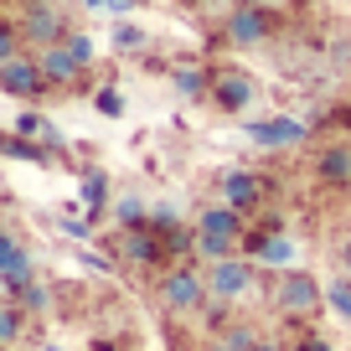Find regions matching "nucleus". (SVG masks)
I'll return each instance as SVG.
<instances>
[{
	"instance_id": "a211bd4d",
	"label": "nucleus",
	"mask_w": 351,
	"mask_h": 351,
	"mask_svg": "<svg viewBox=\"0 0 351 351\" xmlns=\"http://www.w3.org/2000/svg\"><path fill=\"white\" fill-rule=\"evenodd\" d=\"M171 88L186 104H202V99H207V88H212V67L207 62H176L171 67Z\"/></svg>"
},
{
	"instance_id": "4be33fe9",
	"label": "nucleus",
	"mask_w": 351,
	"mask_h": 351,
	"mask_svg": "<svg viewBox=\"0 0 351 351\" xmlns=\"http://www.w3.org/2000/svg\"><path fill=\"white\" fill-rule=\"evenodd\" d=\"M109 42H114V52H119V57H140L145 47H150V32H145L140 21H130V16H124V21H114V36H109Z\"/></svg>"
},
{
	"instance_id": "6e6552de",
	"label": "nucleus",
	"mask_w": 351,
	"mask_h": 351,
	"mask_svg": "<svg viewBox=\"0 0 351 351\" xmlns=\"http://www.w3.org/2000/svg\"><path fill=\"white\" fill-rule=\"evenodd\" d=\"M243 258H253L263 269V274H279V269H295L300 263V243L285 232H269L258 228V222H248V232H243Z\"/></svg>"
},
{
	"instance_id": "473e14b6",
	"label": "nucleus",
	"mask_w": 351,
	"mask_h": 351,
	"mask_svg": "<svg viewBox=\"0 0 351 351\" xmlns=\"http://www.w3.org/2000/svg\"><path fill=\"white\" fill-rule=\"evenodd\" d=\"M104 11H109L114 21H124V16H130V11H140V0H109V5H104Z\"/></svg>"
},
{
	"instance_id": "58836bf2",
	"label": "nucleus",
	"mask_w": 351,
	"mask_h": 351,
	"mask_svg": "<svg viewBox=\"0 0 351 351\" xmlns=\"http://www.w3.org/2000/svg\"><path fill=\"white\" fill-rule=\"evenodd\" d=\"M42 351H62V346H42Z\"/></svg>"
},
{
	"instance_id": "1a4fd4ad",
	"label": "nucleus",
	"mask_w": 351,
	"mask_h": 351,
	"mask_svg": "<svg viewBox=\"0 0 351 351\" xmlns=\"http://www.w3.org/2000/svg\"><path fill=\"white\" fill-rule=\"evenodd\" d=\"M21 36H26V47H57L67 32H73V21H67V11L57 5V0H26L21 5Z\"/></svg>"
},
{
	"instance_id": "aec40b11",
	"label": "nucleus",
	"mask_w": 351,
	"mask_h": 351,
	"mask_svg": "<svg viewBox=\"0 0 351 351\" xmlns=\"http://www.w3.org/2000/svg\"><path fill=\"white\" fill-rule=\"evenodd\" d=\"M16 134H26V140H36V145H47V150H62V134H57V124L47 119V114H36V109H21L16 114Z\"/></svg>"
},
{
	"instance_id": "e433bc0d",
	"label": "nucleus",
	"mask_w": 351,
	"mask_h": 351,
	"mask_svg": "<svg viewBox=\"0 0 351 351\" xmlns=\"http://www.w3.org/2000/svg\"><path fill=\"white\" fill-rule=\"evenodd\" d=\"M238 5H269V11H279V0H238Z\"/></svg>"
},
{
	"instance_id": "9b49d317",
	"label": "nucleus",
	"mask_w": 351,
	"mask_h": 351,
	"mask_svg": "<svg viewBox=\"0 0 351 351\" xmlns=\"http://www.w3.org/2000/svg\"><path fill=\"white\" fill-rule=\"evenodd\" d=\"M0 93L5 99H21V104H42L52 88H47L42 67H36V52H21L11 62H0Z\"/></svg>"
},
{
	"instance_id": "b1692460",
	"label": "nucleus",
	"mask_w": 351,
	"mask_h": 351,
	"mask_svg": "<svg viewBox=\"0 0 351 351\" xmlns=\"http://www.w3.org/2000/svg\"><path fill=\"white\" fill-rule=\"evenodd\" d=\"M0 155H11V160H32V165H52V150L26 134H0Z\"/></svg>"
},
{
	"instance_id": "5701e85b",
	"label": "nucleus",
	"mask_w": 351,
	"mask_h": 351,
	"mask_svg": "<svg viewBox=\"0 0 351 351\" xmlns=\"http://www.w3.org/2000/svg\"><path fill=\"white\" fill-rule=\"evenodd\" d=\"M32 279H36V253L26 248L21 258H16L11 269L0 274V295H5V300H16V295H21V289H26V285H32Z\"/></svg>"
},
{
	"instance_id": "ddd939ff",
	"label": "nucleus",
	"mask_w": 351,
	"mask_h": 351,
	"mask_svg": "<svg viewBox=\"0 0 351 351\" xmlns=\"http://www.w3.org/2000/svg\"><path fill=\"white\" fill-rule=\"evenodd\" d=\"M315 181L326 191H351V140H330L315 150Z\"/></svg>"
},
{
	"instance_id": "a878e982",
	"label": "nucleus",
	"mask_w": 351,
	"mask_h": 351,
	"mask_svg": "<svg viewBox=\"0 0 351 351\" xmlns=\"http://www.w3.org/2000/svg\"><path fill=\"white\" fill-rule=\"evenodd\" d=\"M289 351H336V341H330L326 330H315V326H300L295 336H289Z\"/></svg>"
},
{
	"instance_id": "393cba45",
	"label": "nucleus",
	"mask_w": 351,
	"mask_h": 351,
	"mask_svg": "<svg viewBox=\"0 0 351 351\" xmlns=\"http://www.w3.org/2000/svg\"><path fill=\"white\" fill-rule=\"evenodd\" d=\"M326 310L351 326V279H346V274H336V279L326 285Z\"/></svg>"
},
{
	"instance_id": "2eb2a0df",
	"label": "nucleus",
	"mask_w": 351,
	"mask_h": 351,
	"mask_svg": "<svg viewBox=\"0 0 351 351\" xmlns=\"http://www.w3.org/2000/svg\"><path fill=\"white\" fill-rule=\"evenodd\" d=\"M258 341H263V326L238 310V315H228V320L207 336V351H253Z\"/></svg>"
},
{
	"instance_id": "423d86ee",
	"label": "nucleus",
	"mask_w": 351,
	"mask_h": 351,
	"mask_svg": "<svg viewBox=\"0 0 351 351\" xmlns=\"http://www.w3.org/2000/svg\"><path fill=\"white\" fill-rule=\"evenodd\" d=\"M274 36H279V11H269V5H232L222 16V42L238 52H258Z\"/></svg>"
},
{
	"instance_id": "dca6fc26",
	"label": "nucleus",
	"mask_w": 351,
	"mask_h": 351,
	"mask_svg": "<svg viewBox=\"0 0 351 351\" xmlns=\"http://www.w3.org/2000/svg\"><path fill=\"white\" fill-rule=\"evenodd\" d=\"M42 330V320H32L16 300H5L0 295V346H11V351H21V346H32V336Z\"/></svg>"
},
{
	"instance_id": "f8f14e48",
	"label": "nucleus",
	"mask_w": 351,
	"mask_h": 351,
	"mask_svg": "<svg viewBox=\"0 0 351 351\" xmlns=\"http://www.w3.org/2000/svg\"><path fill=\"white\" fill-rule=\"evenodd\" d=\"M36 67H42V77H47L52 93H77V88L88 83V67L77 62L62 42H57V47H36Z\"/></svg>"
},
{
	"instance_id": "7ed1b4c3",
	"label": "nucleus",
	"mask_w": 351,
	"mask_h": 351,
	"mask_svg": "<svg viewBox=\"0 0 351 351\" xmlns=\"http://www.w3.org/2000/svg\"><path fill=\"white\" fill-rule=\"evenodd\" d=\"M263 289H269V274H263L253 258H243V253L207 263V295L217 300V305H228V310H243L253 295H263Z\"/></svg>"
},
{
	"instance_id": "cd10ccee",
	"label": "nucleus",
	"mask_w": 351,
	"mask_h": 351,
	"mask_svg": "<svg viewBox=\"0 0 351 351\" xmlns=\"http://www.w3.org/2000/svg\"><path fill=\"white\" fill-rule=\"evenodd\" d=\"M26 253V243H21V232L11 228V222H0V274H5V269H11L16 258H21Z\"/></svg>"
},
{
	"instance_id": "4468645a",
	"label": "nucleus",
	"mask_w": 351,
	"mask_h": 351,
	"mask_svg": "<svg viewBox=\"0 0 351 351\" xmlns=\"http://www.w3.org/2000/svg\"><path fill=\"white\" fill-rule=\"evenodd\" d=\"M191 222H197V232L222 238V243H238V248H243V232H248V217H243L238 207H228V202H207Z\"/></svg>"
},
{
	"instance_id": "412c9836",
	"label": "nucleus",
	"mask_w": 351,
	"mask_h": 351,
	"mask_svg": "<svg viewBox=\"0 0 351 351\" xmlns=\"http://www.w3.org/2000/svg\"><path fill=\"white\" fill-rule=\"evenodd\" d=\"M109 217H114V228H145L150 202L134 197V191H119V197H114V207H109Z\"/></svg>"
},
{
	"instance_id": "20e7f679",
	"label": "nucleus",
	"mask_w": 351,
	"mask_h": 351,
	"mask_svg": "<svg viewBox=\"0 0 351 351\" xmlns=\"http://www.w3.org/2000/svg\"><path fill=\"white\" fill-rule=\"evenodd\" d=\"M109 258L119 263V269H130V274H160L165 263V243H160V232H150V228H114V238H109Z\"/></svg>"
},
{
	"instance_id": "c756f323",
	"label": "nucleus",
	"mask_w": 351,
	"mask_h": 351,
	"mask_svg": "<svg viewBox=\"0 0 351 351\" xmlns=\"http://www.w3.org/2000/svg\"><path fill=\"white\" fill-rule=\"evenodd\" d=\"M62 47H67V52H73V57H77V62H83V67H93V57H99V47H93V36H88V32H77V26H73V32L62 36Z\"/></svg>"
},
{
	"instance_id": "c85d7f7f",
	"label": "nucleus",
	"mask_w": 351,
	"mask_h": 351,
	"mask_svg": "<svg viewBox=\"0 0 351 351\" xmlns=\"http://www.w3.org/2000/svg\"><path fill=\"white\" fill-rule=\"evenodd\" d=\"M21 52H26V36H21V26L0 16V62H11V57H21Z\"/></svg>"
},
{
	"instance_id": "6ab92c4d",
	"label": "nucleus",
	"mask_w": 351,
	"mask_h": 351,
	"mask_svg": "<svg viewBox=\"0 0 351 351\" xmlns=\"http://www.w3.org/2000/svg\"><path fill=\"white\" fill-rule=\"evenodd\" d=\"M16 305H21L32 320H47V315L57 310V285H52V279H42V274H36L32 285H26L21 295H16Z\"/></svg>"
},
{
	"instance_id": "39448f33",
	"label": "nucleus",
	"mask_w": 351,
	"mask_h": 351,
	"mask_svg": "<svg viewBox=\"0 0 351 351\" xmlns=\"http://www.w3.org/2000/svg\"><path fill=\"white\" fill-rule=\"evenodd\" d=\"M258 99V77L238 62H212V88H207V104L228 119H243Z\"/></svg>"
},
{
	"instance_id": "2f4dec72",
	"label": "nucleus",
	"mask_w": 351,
	"mask_h": 351,
	"mask_svg": "<svg viewBox=\"0 0 351 351\" xmlns=\"http://www.w3.org/2000/svg\"><path fill=\"white\" fill-rule=\"evenodd\" d=\"M57 228H62L67 238H77V243H83V238H93V228H99V222H93V217H62Z\"/></svg>"
},
{
	"instance_id": "ea45409f",
	"label": "nucleus",
	"mask_w": 351,
	"mask_h": 351,
	"mask_svg": "<svg viewBox=\"0 0 351 351\" xmlns=\"http://www.w3.org/2000/svg\"><path fill=\"white\" fill-rule=\"evenodd\" d=\"M0 351H11V346H0Z\"/></svg>"
},
{
	"instance_id": "c9c22d12",
	"label": "nucleus",
	"mask_w": 351,
	"mask_h": 351,
	"mask_svg": "<svg viewBox=\"0 0 351 351\" xmlns=\"http://www.w3.org/2000/svg\"><path fill=\"white\" fill-rule=\"evenodd\" d=\"M181 5H186V11H217L222 0H181Z\"/></svg>"
},
{
	"instance_id": "f03ea898",
	"label": "nucleus",
	"mask_w": 351,
	"mask_h": 351,
	"mask_svg": "<svg viewBox=\"0 0 351 351\" xmlns=\"http://www.w3.org/2000/svg\"><path fill=\"white\" fill-rule=\"evenodd\" d=\"M150 300L165 320H197L207 305V269L202 263H165L160 274L150 279Z\"/></svg>"
},
{
	"instance_id": "f3484780",
	"label": "nucleus",
	"mask_w": 351,
	"mask_h": 351,
	"mask_svg": "<svg viewBox=\"0 0 351 351\" xmlns=\"http://www.w3.org/2000/svg\"><path fill=\"white\" fill-rule=\"evenodd\" d=\"M77 197H83L88 217H93V222H104V217H109V207H114V181H109V171L88 165V171H83V181H77Z\"/></svg>"
},
{
	"instance_id": "72a5a7b5",
	"label": "nucleus",
	"mask_w": 351,
	"mask_h": 351,
	"mask_svg": "<svg viewBox=\"0 0 351 351\" xmlns=\"http://www.w3.org/2000/svg\"><path fill=\"white\" fill-rule=\"evenodd\" d=\"M336 269H341V274L351 279V238H346V243H341V248H336Z\"/></svg>"
},
{
	"instance_id": "9d476101",
	"label": "nucleus",
	"mask_w": 351,
	"mask_h": 351,
	"mask_svg": "<svg viewBox=\"0 0 351 351\" xmlns=\"http://www.w3.org/2000/svg\"><path fill=\"white\" fill-rule=\"evenodd\" d=\"M243 134H248L258 150H305V145H310V124H305V119H295V114L248 119V124H243Z\"/></svg>"
},
{
	"instance_id": "0eeeda50",
	"label": "nucleus",
	"mask_w": 351,
	"mask_h": 351,
	"mask_svg": "<svg viewBox=\"0 0 351 351\" xmlns=\"http://www.w3.org/2000/svg\"><path fill=\"white\" fill-rule=\"evenodd\" d=\"M269 197H274V181H269L263 171L232 165V171H222V176H217V202L238 207L243 217H258V212L269 207Z\"/></svg>"
},
{
	"instance_id": "f257e3e1",
	"label": "nucleus",
	"mask_w": 351,
	"mask_h": 351,
	"mask_svg": "<svg viewBox=\"0 0 351 351\" xmlns=\"http://www.w3.org/2000/svg\"><path fill=\"white\" fill-rule=\"evenodd\" d=\"M263 300H269V310H274L285 326H310V320L326 310V285H320V274H310L305 263H295V269L269 274Z\"/></svg>"
},
{
	"instance_id": "4c0bfd02",
	"label": "nucleus",
	"mask_w": 351,
	"mask_h": 351,
	"mask_svg": "<svg viewBox=\"0 0 351 351\" xmlns=\"http://www.w3.org/2000/svg\"><path fill=\"white\" fill-rule=\"evenodd\" d=\"M83 5H88V11H104V5H109V0H83Z\"/></svg>"
},
{
	"instance_id": "bb28decb",
	"label": "nucleus",
	"mask_w": 351,
	"mask_h": 351,
	"mask_svg": "<svg viewBox=\"0 0 351 351\" xmlns=\"http://www.w3.org/2000/svg\"><path fill=\"white\" fill-rule=\"evenodd\" d=\"M93 109H99L104 119H119V114H124V93L114 83H99V88H93Z\"/></svg>"
},
{
	"instance_id": "f704fd0d",
	"label": "nucleus",
	"mask_w": 351,
	"mask_h": 351,
	"mask_svg": "<svg viewBox=\"0 0 351 351\" xmlns=\"http://www.w3.org/2000/svg\"><path fill=\"white\" fill-rule=\"evenodd\" d=\"M253 351H289V341H285V336H263Z\"/></svg>"
},
{
	"instance_id": "7c9ffc66",
	"label": "nucleus",
	"mask_w": 351,
	"mask_h": 351,
	"mask_svg": "<svg viewBox=\"0 0 351 351\" xmlns=\"http://www.w3.org/2000/svg\"><path fill=\"white\" fill-rule=\"evenodd\" d=\"M181 222H186V217H181L171 202H155L150 217H145V228H150V232H171V228H181Z\"/></svg>"
}]
</instances>
